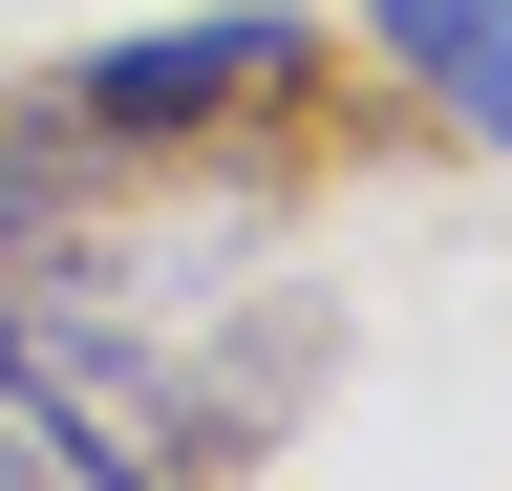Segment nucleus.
<instances>
[{
    "label": "nucleus",
    "mask_w": 512,
    "mask_h": 491,
    "mask_svg": "<svg viewBox=\"0 0 512 491\" xmlns=\"http://www.w3.org/2000/svg\"><path fill=\"white\" fill-rule=\"evenodd\" d=\"M363 43H384L470 150H512V0H363Z\"/></svg>",
    "instance_id": "3"
},
{
    "label": "nucleus",
    "mask_w": 512,
    "mask_h": 491,
    "mask_svg": "<svg viewBox=\"0 0 512 491\" xmlns=\"http://www.w3.org/2000/svg\"><path fill=\"white\" fill-rule=\"evenodd\" d=\"M0 491H43V449H22V427H0Z\"/></svg>",
    "instance_id": "5"
},
{
    "label": "nucleus",
    "mask_w": 512,
    "mask_h": 491,
    "mask_svg": "<svg viewBox=\"0 0 512 491\" xmlns=\"http://www.w3.org/2000/svg\"><path fill=\"white\" fill-rule=\"evenodd\" d=\"M86 193H107V150L64 129V107H0V278H64V257H86Z\"/></svg>",
    "instance_id": "4"
},
{
    "label": "nucleus",
    "mask_w": 512,
    "mask_h": 491,
    "mask_svg": "<svg viewBox=\"0 0 512 491\" xmlns=\"http://www.w3.org/2000/svg\"><path fill=\"white\" fill-rule=\"evenodd\" d=\"M299 86H320V22L235 0V22H150V43H86V65H64V129H86L107 171H150V150H214V129H278Z\"/></svg>",
    "instance_id": "2"
},
{
    "label": "nucleus",
    "mask_w": 512,
    "mask_h": 491,
    "mask_svg": "<svg viewBox=\"0 0 512 491\" xmlns=\"http://www.w3.org/2000/svg\"><path fill=\"white\" fill-rule=\"evenodd\" d=\"M0 427L43 470H86V491H214L235 470V427L192 406V363L150 321H107L86 278H0Z\"/></svg>",
    "instance_id": "1"
}]
</instances>
